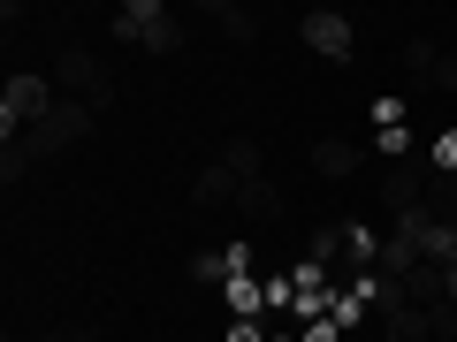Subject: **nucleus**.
I'll return each mask as SVG.
<instances>
[{"label":"nucleus","instance_id":"nucleus-1","mask_svg":"<svg viewBox=\"0 0 457 342\" xmlns=\"http://www.w3.org/2000/svg\"><path fill=\"white\" fill-rule=\"evenodd\" d=\"M92 122H99V114L84 107V99H62L38 130H23V152H31V160H62V152H77L84 137H92Z\"/></svg>","mask_w":457,"mask_h":342},{"label":"nucleus","instance_id":"nucleus-2","mask_svg":"<svg viewBox=\"0 0 457 342\" xmlns=\"http://www.w3.org/2000/svg\"><path fill=\"white\" fill-rule=\"evenodd\" d=\"M114 38H130V46H145V53H176L183 23H176V8H161V0H130V8H114Z\"/></svg>","mask_w":457,"mask_h":342},{"label":"nucleus","instance_id":"nucleus-3","mask_svg":"<svg viewBox=\"0 0 457 342\" xmlns=\"http://www.w3.org/2000/svg\"><path fill=\"white\" fill-rule=\"evenodd\" d=\"M54 84H62V99H84L92 114L114 99V77H107V61H99V53H84V46H62V61H54Z\"/></svg>","mask_w":457,"mask_h":342},{"label":"nucleus","instance_id":"nucleus-4","mask_svg":"<svg viewBox=\"0 0 457 342\" xmlns=\"http://www.w3.org/2000/svg\"><path fill=\"white\" fill-rule=\"evenodd\" d=\"M54 107H62V92H46L38 77H16V84H8V99H0V137L16 145V130H38Z\"/></svg>","mask_w":457,"mask_h":342},{"label":"nucleus","instance_id":"nucleus-5","mask_svg":"<svg viewBox=\"0 0 457 342\" xmlns=\"http://www.w3.org/2000/svg\"><path fill=\"white\" fill-rule=\"evenodd\" d=\"M305 46L328 53V61H351V53H359V31H351V16L320 8V16H305Z\"/></svg>","mask_w":457,"mask_h":342},{"label":"nucleus","instance_id":"nucleus-6","mask_svg":"<svg viewBox=\"0 0 457 342\" xmlns=\"http://www.w3.org/2000/svg\"><path fill=\"white\" fill-rule=\"evenodd\" d=\"M381 342H442L435 335V312H420V305H404V289H396V305H381V327H374Z\"/></svg>","mask_w":457,"mask_h":342},{"label":"nucleus","instance_id":"nucleus-7","mask_svg":"<svg viewBox=\"0 0 457 342\" xmlns=\"http://www.w3.org/2000/svg\"><path fill=\"white\" fill-rule=\"evenodd\" d=\"M404 69H411V77H427L435 92H457V53L427 46V38H411V46H404Z\"/></svg>","mask_w":457,"mask_h":342},{"label":"nucleus","instance_id":"nucleus-8","mask_svg":"<svg viewBox=\"0 0 457 342\" xmlns=\"http://www.w3.org/2000/svg\"><path fill=\"white\" fill-rule=\"evenodd\" d=\"M312 167H320V175H359V145H343V137H320V145H312Z\"/></svg>","mask_w":457,"mask_h":342},{"label":"nucleus","instance_id":"nucleus-9","mask_svg":"<svg viewBox=\"0 0 457 342\" xmlns=\"http://www.w3.org/2000/svg\"><path fill=\"white\" fill-rule=\"evenodd\" d=\"M206 23H221V38H237V46L260 31V23H252V8H237V0H206Z\"/></svg>","mask_w":457,"mask_h":342},{"label":"nucleus","instance_id":"nucleus-10","mask_svg":"<svg viewBox=\"0 0 457 342\" xmlns=\"http://www.w3.org/2000/svg\"><path fill=\"white\" fill-rule=\"evenodd\" d=\"M228 198H237V175H228V167H206V175H198V206H206V213H221Z\"/></svg>","mask_w":457,"mask_h":342},{"label":"nucleus","instance_id":"nucleus-11","mask_svg":"<svg viewBox=\"0 0 457 342\" xmlns=\"http://www.w3.org/2000/svg\"><path fill=\"white\" fill-rule=\"evenodd\" d=\"M260 305H267V281H252V274H245V281H228V312H237V320H252Z\"/></svg>","mask_w":457,"mask_h":342},{"label":"nucleus","instance_id":"nucleus-12","mask_svg":"<svg viewBox=\"0 0 457 342\" xmlns=\"http://www.w3.org/2000/svg\"><path fill=\"white\" fill-rule=\"evenodd\" d=\"M427 167H435V175H457V130H442L435 145H427Z\"/></svg>","mask_w":457,"mask_h":342},{"label":"nucleus","instance_id":"nucleus-13","mask_svg":"<svg viewBox=\"0 0 457 342\" xmlns=\"http://www.w3.org/2000/svg\"><path fill=\"white\" fill-rule=\"evenodd\" d=\"M404 152H411V130H404V122H389V130H381V160H404Z\"/></svg>","mask_w":457,"mask_h":342},{"label":"nucleus","instance_id":"nucleus-14","mask_svg":"<svg viewBox=\"0 0 457 342\" xmlns=\"http://www.w3.org/2000/svg\"><path fill=\"white\" fill-rule=\"evenodd\" d=\"M297 342H343V327L336 320H312V327H297Z\"/></svg>","mask_w":457,"mask_h":342},{"label":"nucleus","instance_id":"nucleus-15","mask_svg":"<svg viewBox=\"0 0 457 342\" xmlns=\"http://www.w3.org/2000/svg\"><path fill=\"white\" fill-rule=\"evenodd\" d=\"M228 342H267V327H252V320H237V327H228Z\"/></svg>","mask_w":457,"mask_h":342},{"label":"nucleus","instance_id":"nucleus-16","mask_svg":"<svg viewBox=\"0 0 457 342\" xmlns=\"http://www.w3.org/2000/svg\"><path fill=\"white\" fill-rule=\"evenodd\" d=\"M442 297H450V305H457V259L442 266Z\"/></svg>","mask_w":457,"mask_h":342},{"label":"nucleus","instance_id":"nucleus-17","mask_svg":"<svg viewBox=\"0 0 457 342\" xmlns=\"http://www.w3.org/2000/svg\"><path fill=\"white\" fill-rule=\"evenodd\" d=\"M267 342H290V335H267Z\"/></svg>","mask_w":457,"mask_h":342}]
</instances>
